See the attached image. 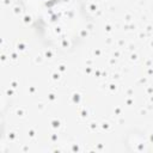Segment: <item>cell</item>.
<instances>
[{
	"label": "cell",
	"instance_id": "obj_1",
	"mask_svg": "<svg viewBox=\"0 0 153 153\" xmlns=\"http://www.w3.org/2000/svg\"><path fill=\"white\" fill-rule=\"evenodd\" d=\"M37 33L49 44L66 49L78 43L87 26L78 0H19Z\"/></svg>",
	"mask_w": 153,
	"mask_h": 153
}]
</instances>
